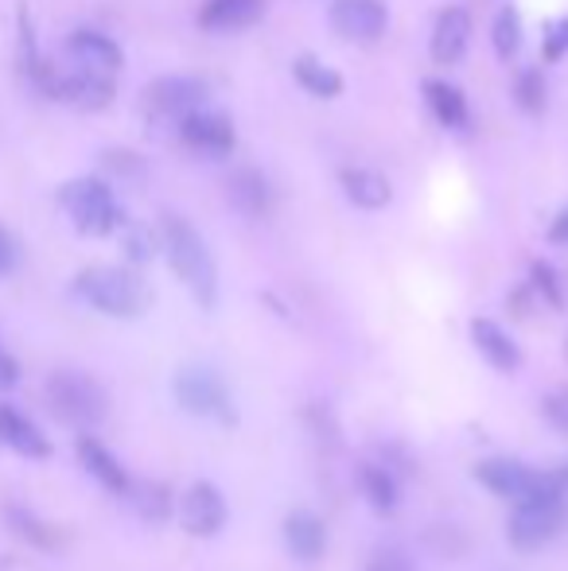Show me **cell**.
<instances>
[{
    "mask_svg": "<svg viewBox=\"0 0 568 571\" xmlns=\"http://www.w3.org/2000/svg\"><path fill=\"white\" fill-rule=\"evenodd\" d=\"M370 571H378V568H374V563H370Z\"/></svg>",
    "mask_w": 568,
    "mask_h": 571,
    "instance_id": "d590c367",
    "label": "cell"
},
{
    "mask_svg": "<svg viewBox=\"0 0 568 571\" xmlns=\"http://www.w3.org/2000/svg\"><path fill=\"white\" fill-rule=\"evenodd\" d=\"M522 47V16L514 9H503L494 16V51L498 59H514Z\"/></svg>",
    "mask_w": 568,
    "mask_h": 571,
    "instance_id": "83f0119b",
    "label": "cell"
},
{
    "mask_svg": "<svg viewBox=\"0 0 568 571\" xmlns=\"http://www.w3.org/2000/svg\"><path fill=\"white\" fill-rule=\"evenodd\" d=\"M565 396H568V393H565Z\"/></svg>",
    "mask_w": 568,
    "mask_h": 571,
    "instance_id": "8d00e7d4",
    "label": "cell"
},
{
    "mask_svg": "<svg viewBox=\"0 0 568 571\" xmlns=\"http://www.w3.org/2000/svg\"><path fill=\"white\" fill-rule=\"evenodd\" d=\"M565 51H568V16L557 20L550 28V36H545V59L557 63V59H565Z\"/></svg>",
    "mask_w": 568,
    "mask_h": 571,
    "instance_id": "4dcf8cb0",
    "label": "cell"
},
{
    "mask_svg": "<svg viewBox=\"0 0 568 571\" xmlns=\"http://www.w3.org/2000/svg\"><path fill=\"white\" fill-rule=\"evenodd\" d=\"M476 479L483 482L491 494H498V498H522L526 486H530L533 479V470L526 467V462L518 459H487L476 467Z\"/></svg>",
    "mask_w": 568,
    "mask_h": 571,
    "instance_id": "e0dca14e",
    "label": "cell"
},
{
    "mask_svg": "<svg viewBox=\"0 0 568 571\" xmlns=\"http://www.w3.org/2000/svg\"><path fill=\"white\" fill-rule=\"evenodd\" d=\"M343 191L354 206H363V211H382L390 206L393 199V187L382 172H374V167H346L343 172Z\"/></svg>",
    "mask_w": 568,
    "mask_h": 571,
    "instance_id": "d6986e66",
    "label": "cell"
},
{
    "mask_svg": "<svg viewBox=\"0 0 568 571\" xmlns=\"http://www.w3.org/2000/svg\"><path fill=\"white\" fill-rule=\"evenodd\" d=\"M149 102L156 105L160 113H184L191 110H203L206 102V86L199 78H160V83L149 86Z\"/></svg>",
    "mask_w": 568,
    "mask_h": 571,
    "instance_id": "9a60e30c",
    "label": "cell"
},
{
    "mask_svg": "<svg viewBox=\"0 0 568 571\" xmlns=\"http://www.w3.org/2000/svg\"><path fill=\"white\" fill-rule=\"evenodd\" d=\"M176 389V401L184 413L191 416H215L226 428L233 424V408H230V389L218 378L211 366H184L172 381Z\"/></svg>",
    "mask_w": 568,
    "mask_h": 571,
    "instance_id": "5b68a950",
    "label": "cell"
},
{
    "mask_svg": "<svg viewBox=\"0 0 568 571\" xmlns=\"http://www.w3.org/2000/svg\"><path fill=\"white\" fill-rule=\"evenodd\" d=\"M550 241H553V245H568V206L557 214V218H553V226H550Z\"/></svg>",
    "mask_w": 568,
    "mask_h": 571,
    "instance_id": "e575fe53",
    "label": "cell"
},
{
    "mask_svg": "<svg viewBox=\"0 0 568 571\" xmlns=\"http://www.w3.org/2000/svg\"><path fill=\"white\" fill-rule=\"evenodd\" d=\"M467 39H471V16L464 9H444L432 28V59L440 66L456 63L467 51Z\"/></svg>",
    "mask_w": 568,
    "mask_h": 571,
    "instance_id": "2e32d148",
    "label": "cell"
},
{
    "mask_svg": "<svg viewBox=\"0 0 568 571\" xmlns=\"http://www.w3.org/2000/svg\"><path fill=\"white\" fill-rule=\"evenodd\" d=\"M565 525V502H518L506 536L518 548H538V544L553 541Z\"/></svg>",
    "mask_w": 568,
    "mask_h": 571,
    "instance_id": "8992f818",
    "label": "cell"
},
{
    "mask_svg": "<svg viewBox=\"0 0 568 571\" xmlns=\"http://www.w3.org/2000/svg\"><path fill=\"white\" fill-rule=\"evenodd\" d=\"M257 16H262V0H206L199 20L211 31H238L250 28Z\"/></svg>",
    "mask_w": 568,
    "mask_h": 571,
    "instance_id": "ffe728a7",
    "label": "cell"
},
{
    "mask_svg": "<svg viewBox=\"0 0 568 571\" xmlns=\"http://www.w3.org/2000/svg\"><path fill=\"white\" fill-rule=\"evenodd\" d=\"M129 494L137 498V509L144 513V521H164L172 513V490L164 482H140Z\"/></svg>",
    "mask_w": 568,
    "mask_h": 571,
    "instance_id": "484cf974",
    "label": "cell"
},
{
    "mask_svg": "<svg viewBox=\"0 0 568 571\" xmlns=\"http://www.w3.org/2000/svg\"><path fill=\"white\" fill-rule=\"evenodd\" d=\"M4 517H9V525L16 529V533L24 536L28 544H36V548H43V553H59L63 533H59V529H51L47 521H39L36 513H28V509H20V506H9V509H4Z\"/></svg>",
    "mask_w": 568,
    "mask_h": 571,
    "instance_id": "d4e9b609",
    "label": "cell"
},
{
    "mask_svg": "<svg viewBox=\"0 0 568 571\" xmlns=\"http://www.w3.org/2000/svg\"><path fill=\"white\" fill-rule=\"evenodd\" d=\"M285 544H289V553L304 563H316L324 560L327 553V525L319 521L312 509H292L285 517Z\"/></svg>",
    "mask_w": 568,
    "mask_h": 571,
    "instance_id": "4fadbf2b",
    "label": "cell"
},
{
    "mask_svg": "<svg viewBox=\"0 0 568 571\" xmlns=\"http://www.w3.org/2000/svg\"><path fill=\"white\" fill-rule=\"evenodd\" d=\"M59 203L71 214L78 233H90V238H105V233H113L125 221L110 183H102V179H90V176L71 179V183L59 191Z\"/></svg>",
    "mask_w": 568,
    "mask_h": 571,
    "instance_id": "277c9868",
    "label": "cell"
},
{
    "mask_svg": "<svg viewBox=\"0 0 568 571\" xmlns=\"http://www.w3.org/2000/svg\"><path fill=\"white\" fill-rule=\"evenodd\" d=\"M518 102H522V110H530V113H538L541 105H545V78H541V71L518 74Z\"/></svg>",
    "mask_w": 568,
    "mask_h": 571,
    "instance_id": "f1b7e54d",
    "label": "cell"
},
{
    "mask_svg": "<svg viewBox=\"0 0 568 571\" xmlns=\"http://www.w3.org/2000/svg\"><path fill=\"white\" fill-rule=\"evenodd\" d=\"M75 295L86 300L93 312L113 315V319H137V315H144L152 304L149 284H144L137 272H129V268H113V265L83 268L75 277Z\"/></svg>",
    "mask_w": 568,
    "mask_h": 571,
    "instance_id": "7a4b0ae2",
    "label": "cell"
},
{
    "mask_svg": "<svg viewBox=\"0 0 568 571\" xmlns=\"http://www.w3.org/2000/svg\"><path fill=\"white\" fill-rule=\"evenodd\" d=\"M43 393H47V408H51L63 424L78 428V432L98 428L105 420V413H110L105 389L98 385L90 373H83V369H55V373L47 378Z\"/></svg>",
    "mask_w": 568,
    "mask_h": 571,
    "instance_id": "3957f363",
    "label": "cell"
},
{
    "mask_svg": "<svg viewBox=\"0 0 568 571\" xmlns=\"http://www.w3.org/2000/svg\"><path fill=\"white\" fill-rule=\"evenodd\" d=\"M226 517H230V509H226V498L218 494L215 482H195L179 502V521H184V529L191 536L223 533Z\"/></svg>",
    "mask_w": 568,
    "mask_h": 571,
    "instance_id": "52a82bcc",
    "label": "cell"
},
{
    "mask_svg": "<svg viewBox=\"0 0 568 571\" xmlns=\"http://www.w3.org/2000/svg\"><path fill=\"white\" fill-rule=\"evenodd\" d=\"M66 51L75 59L78 66H90V71H102V74H117L125 63L122 47L113 43L105 31H93V28H75L71 39H66Z\"/></svg>",
    "mask_w": 568,
    "mask_h": 571,
    "instance_id": "7c38bea8",
    "label": "cell"
},
{
    "mask_svg": "<svg viewBox=\"0 0 568 571\" xmlns=\"http://www.w3.org/2000/svg\"><path fill=\"white\" fill-rule=\"evenodd\" d=\"M20 381V366H16V358H12L9 351H0V393L4 389H12Z\"/></svg>",
    "mask_w": 568,
    "mask_h": 571,
    "instance_id": "836d02e7",
    "label": "cell"
},
{
    "mask_svg": "<svg viewBox=\"0 0 568 571\" xmlns=\"http://www.w3.org/2000/svg\"><path fill=\"white\" fill-rule=\"evenodd\" d=\"M12 268H16V241L9 238V230H4V226H0V277H4V272H12Z\"/></svg>",
    "mask_w": 568,
    "mask_h": 571,
    "instance_id": "d6a6232c",
    "label": "cell"
},
{
    "mask_svg": "<svg viewBox=\"0 0 568 571\" xmlns=\"http://www.w3.org/2000/svg\"><path fill=\"white\" fill-rule=\"evenodd\" d=\"M75 452H78V462H83L93 479H98V486H105L110 494H117V498H125V494L132 490V479L125 474V467L117 462V455H113L102 440H93L90 432H83L78 435V443H75Z\"/></svg>",
    "mask_w": 568,
    "mask_h": 571,
    "instance_id": "8fae6325",
    "label": "cell"
},
{
    "mask_svg": "<svg viewBox=\"0 0 568 571\" xmlns=\"http://www.w3.org/2000/svg\"><path fill=\"white\" fill-rule=\"evenodd\" d=\"M292 74H296V83L304 86L312 98H336L339 90H343V78L336 74V66L319 63V59L304 55L292 63Z\"/></svg>",
    "mask_w": 568,
    "mask_h": 571,
    "instance_id": "cb8c5ba5",
    "label": "cell"
},
{
    "mask_svg": "<svg viewBox=\"0 0 568 571\" xmlns=\"http://www.w3.org/2000/svg\"><path fill=\"white\" fill-rule=\"evenodd\" d=\"M179 137H184L187 148H195L203 156H226L233 148V125L223 113L191 110L179 117Z\"/></svg>",
    "mask_w": 568,
    "mask_h": 571,
    "instance_id": "ba28073f",
    "label": "cell"
},
{
    "mask_svg": "<svg viewBox=\"0 0 568 571\" xmlns=\"http://www.w3.org/2000/svg\"><path fill=\"white\" fill-rule=\"evenodd\" d=\"M331 24L343 39L374 43L386 31V9L378 0H336L331 4Z\"/></svg>",
    "mask_w": 568,
    "mask_h": 571,
    "instance_id": "30bf717a",
    "label": "cell"
},
{
    "mask_svg": "<svg viewBox=\"0 0 568 571\" xmlns=\"http://www.w3.org/2000/svg\"><path fill=\"white\" fill-rule=\"evenodd\" d=\"M425 93H429V105H432V113H437L440 125H447V129H467V125H471L467 98L452 83H429Z\"/></svg>",
    "mask_w": 568,
    "mask_h": 571,
    "instance_id": "7402d4cb",
    "label": "cell"
},
{
    "mask_svg": "<svg viewBox=\"0 0 568 571\" xmlns=\"http://www.w3.org/2000/svg\"><path fill=\"white\" fill-rule=\"evenodd\" d=\"M565 490H568V470H533L530 486L518 502H565Z\"/></svg>",
    "mask_w": 568,
    "mask_h": 571,
    "instance_id": "4316f807",
    "label": "cell"
},
{
    "mask_svg": "<svg viewBox=\"0 0 568 571\" xmlns=\"http://www.w3.org/2000/svg\"><path fill=\"white\" fill-rule=\"evenodd\" d=\"M125 253L132 261H149L152 257V238L144 230H129L125 233Z\"/></svg>",
    "mask_w": 568,
    "mask_h": 571,
    "instance_id": "1f68e13d",
    "label": "cell"
},
{
    "mask_svg": "<svg viewBox=\"0 0 568 571\" xmlns=\"http://www.w3.org/2000/svg\"><path fill=\"white\" fill-rule=\"evenodd\" d=\"M471 342H476L479 354H483L494 369H518L522 366V351H518V342H514L510 331H503L498 322L476 319L471 322Z\"/></svg>",
    "mask_w": 568,
    "mask_h": 571,
    "instance_id": "ac0fdd59",
    "label": "cell"
},
{
    "mask_svg": "<svg viewBox=\"0 0 568 571\" xmlns=\"http://www.w3.org/2000/svg\"><path fill=\"white\" fill-rule=\"evenodd\" d=\"M160 241L168 253L176 277L184 280V288L195 295V304L215 307L218 304V265L206 250V241L199 238V230L179 214H164L160 218Z\"/></svg>",
    "mask_w": 568,
    "mask_h": 571,
    "instance_id": "6da1fadb",
    "label": "cell"
},
{
    "mask_svg": "<svg viewBox=\"0 0 568 571\" xmlns=\"http://www.w3.org/2000/svg\"><path fill=\"white\" fill-rule=\"evenodd\" d=\"M226 199L242 214L257 218V214L269 211V183H265L257 172H238V176H230V183H226Z\"/></svg>",
    "mask_w": 568,
    "mask_h": 571,
    "instance_id": "44dd1931",
    "label": "cell"
},
{
    "mask_svg": "<svg viewBox=\"0 0 568 571\" xmlns=\"http://www.w3.org/2000/svg\"><path fill=\"white\" fill-rule=\"evenodd\" d=\"M59 102H71L78 110H105L113 102V74L90 71V66H71L59 74Z\"/></svg>",
    "mask_w": 568,
    "mask_h": 571,
    "instance_id": "9c48e42d",
    "label": "cell"
},
{
    "mask_svg": "<svg viewBox=\"0 0 568 571\" xmlns=\"http://www.w3.org/2000/svg\"><path fill=\"white\" fill-rule=\"evenodd\" d=\"M358 482H363L366 502H370L378 513H393V509H397L401 490H397V479H393L386 467H378V462H363V470H358Z\"/></svg>",
    "mask_w": 568,
    "mask_h": 571,
    "instance_id": "603a6c76",
    "label": "cell"
},
{
    "mask_svg": "<svg viewBox=\"0 0 568 571\" xmlns=\"http://www.w3.org/2000/svg\"><path fill=\"white\" fill-rule=\"evenodd\" d=\"M0 443L20 455H28V459H47L51 455V440L20 408H12L9 401H0Z\"/></svg>",
    "mask_w": 568,
    "mask_h": 571,
    "instance_id": "5bb4252c",
    "label": "cell"
},
{
    "mask_svg": "<svg viewBox=\"0 0 568 571\" xmlns=\"http://www.w3.org/2000/svg\"><path fill=\"white\" fill-rule=\"evenodd\" d=\"M533 288L545 295V304H550V307H565V292H560V280H557V272L545 265V261H538V265H533Z\"/></svg>",
    "mask_w": 568,
    "mask_h": 571,
    "instance_id": "f546056e",
    "label": "cell"
}]
</instances>
